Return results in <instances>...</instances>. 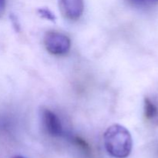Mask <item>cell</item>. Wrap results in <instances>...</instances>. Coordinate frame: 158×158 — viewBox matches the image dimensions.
Returning a JSON list of instances; mask_svg holds the SVG:
<instances>
[{"label": "cell", "mask_w": 158, "mask_h": 158, "mask_svg": "<svg viewBox=\"0 0 158 158\" xmlns=\"http://www.w3.org/2000/svg\"><path fill=\"white\" fill-rule=\"evenodd\" d=\"M105 149L114 158H127L133 148V139L130 131L120 124L110 126L103 134Z\"/></svg>", "instance_id": "cell-1"}, {"label": "cell", "mask_w": 158, "mask_h": 158, "mask_svg": "<svg viewBox=\"0 0 158 158\" xmlns=\"http://www.w3.org/2000/svg\"><path fill=\"white\" fill-rule=\"evenodd\" d=\"M43 43L46 50L49 53L56 56L68 53L71 47V42L69 37L54 31H49L45 34Z\"/></svg>", "instance_id": "cell-2"}, {"label": "cell", "mask_w": 158, "mask_h": 158, "mask_svg": "<svg viewBox=\"0 0 158 158\" xmlns=\"http://www.w3.org/2000/svg\"><path fill=\"white\" fill-rule=\"evenodd\" d=\"M41 120L46 132L52 137H60L63 134V126L58 116L49 109L41 110Z\"/></svg>", "instance_id": "cell-3"}, {"label": "cell", "mask_w": 158, "mask_h": 158, "mask_svg": "<svg viewBox=\"0 0 158 158\" xmlns=\"http://www.w3.org/2000/svg\"><path fill=\"white\" fill-rule=\"evenodd\" d=\"M59 7L64 18L69 20L80 19L84 9L83 0H59Z\"/></svg>", "instance_id": "cell-4"}, {"label": "cell", "mask_w": 158, "mask_h": 158, "mask_svg": "<svg viewBox=\"0 0 158 158\" xmlns=\"http://www.w3.org/2000/svg\"><path fill=\"white\" fill-rule=\"evenodd\" d=\"M143 115L149 123L158 125V98L147 97L143 103Z\"/></svg>", "instance_id": "cell-5"}, {"label": "cell", "mask_w": 158, "mask_h": 158, "mask_svg": "<svg viewBox=\"0 0 158 158\" xmlns=\"http://www.w3.org/2000/svg\"><path fill=\"white\" fill-rule=\"evenodd\" d=\"M132 4L139 7H151L158 3V0H129Z\"/></svg>", "instance_id": "cell-6"}, {"label": "cell", "mask_w": 158, "mask_h": 158, "mask_svg": "<svg viewBox=\"0 0 158 158\" xmlns=\"http://www.w3.org/2000/svg\"><path fill=\"white\" fill-rule=\"evenodd\" d=\"M38 13L42 18L46 19L49 20V21L55 22L56 16L49 9L46 8H41V9H38Z\"/></svg>", "instance_id": "cell-7"}, {"label": "cell", "mask_w": 158, "mask_h": 158, "mask_svg": "<svg viewBox=\"0 0 158 158\" xmlns=\"http://www.w3.org/2000/svg\"><path fill=\"white\" fill-rule=\"evenodd\" d=\"M73 140L76 144L80 147V148H81L83 151H86V152H89V145H88V143L84 140H83V139L79 137H76L73 139Z\"/></svg>", "instance_id": "cell-8"}, {"label": "cell", "mask_w": 158, "mask_h": 158, "mask_svg": "<svg viewBox=\"0 0 158 158\" xmlns=\"http://www.w3.org/2000/svg\"><path fill=\"white\" fill-rule=\"evenodd\" d=\"M6 10V0H0V19L2 17Z\"/></svg>", "instance_id": "cell-9"}, {"label": "cell", "mask_w": 158, "mask_h": 158, "mask_svg": "<svg viewBox=\"0 0 158 158\" xmlns=\"http://www.w3.org/2000/svg\"><path fill=\"white\" fill-rule=\"evenodd\" d=\"M12 158H25V157H22V156H19V155H18V156H15V157H13Z\"/></svg>", "instance_id": "cell-10"}]
</instances>
